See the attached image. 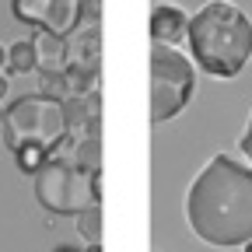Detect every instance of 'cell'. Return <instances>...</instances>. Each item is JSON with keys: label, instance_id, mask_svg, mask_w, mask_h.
<instances>
[{"label": "cell", "instance_id": "15", "mask_svg": "<svg viewBox=\"0 0 252 252\" xmlns=\"http://www.w3.org/2000/svg\"><path fill=\"white\" fill-rule=\"evenodd\" d=\"M49 151H39V147H25V151H18L14 154V165H18V172H25V175H32L35 179L46 165H49Z\"/></svg>", "mask_w": 252, "mask_h": 252}, {"label": "cell", "instance_id": "17", "mask_svg": "<svg viewBox=\"0 0 252 252\" xmlns=\"http://www.w3.org/2000/svg\"><path fill=\"white\" fill-rule=\"evenodd\" d=\"M7 91H11V81H7V74H0V102L7 98Z\"/></svg>", "mask_w": 252, "mask_h": 252}, {"label": "cell", "instance_id": "12", "mask_svg": "<svg viewBox=\"0 0 252 252\" xmlns=\"http://www.w3.org/2000/svg\"><path fill=\"white\" fill-rule=\"evenodd\" d=\"M35 70V49L32 39H18L7 46V74H32Z\"/></svg>", "mask_w": 252, "mask_h": 252}, {"label": "cell", "instance_id": "7", "mask_svg": "<svg viewBox=\"0 0 252 252\" xmlns=\"http://www.w3.org/2000/svg\"><path fill=\"white\" fill-rule=\"evenodd\" d=\"M189 32V14L179 4H168V0H158L151 7V39L154 46H179Z\"/></svg>", "mask_w": 252, "mask_h": 252}, {"label": "cell", "instance_id": "8", "mask_svg": "<svg viewBox=\"0 0 252 252\" xmlns=\"http://www.w3.org/2000/svg\"><path fill=\"white\" fill-rule=\"evenodd\" d=\"M102 60V32L98 28H74L67 35V67L98 74Z\"/></svg>", "mask_w": 252, "mask_h": 252}, {"label": "cell", "instance_id": "10", "mask_svg": "<svg viewBox=\"0 0 252 252\" xmlns=\"http://www.w3.org/2000/svg\"><path fill=\"white\" fill-rule=\"evenodd\" d=\"M67 158H70L77 168L98 175V172H102V140H98V137H88V140H81V144H70V147H67Z\"/></svg>", "mask_w": 252, "mask_h": 252}, {"label": "cell", "instance_id": "3", "mask_svg": "<svg viewBox=\"0 0 252 252\" xmlns=\"http://www.w3.org/2000/svg\"><path fill=\"white\" fill-rule=\"evenodd\" d=\"M4 144L11 154L25 151V147H39L49 151L53 158H60L70 147L67 140V126H63V105L49 102L42 94H21L7 105V119L0 126Z\"/></svg>", "mask_w": 252, "mask_h": 252}, {"label": "cell", "instance_id": "13", "mask_svg": "<svg viewBox=\"0 0 252 252\" xmlns=\"http://www.w3.org/2000/svg\"><path fill=\"white\" fill-rule=\"evenodd\" d=\"M74 224H77V235L91 245V249H98L102 242V207H88L74 217Z\"/></svg>", "mask_w": 252, "mask_h": 252}, {"label": "cell", "instance_id": "21", "mask_svg": "<svg viewBox=\"0 0 252 252\" xmlns=\"http://www.w3.org/2000/svg\"><path fill=\"white\" fill-rule=\"evenodd\" d=\"M242 252H252V242H249V245H245V249H242Z\"/></svg>", "mask_w": 252, "mask_h": 252}, {"label": "cell", "instance_id": "14", "mask_svg": "<svg viewBox=\"0 0 252 252\" xmlns=\"http://www.w3.org/2000/svg\"><path fill=\"white\" fill-rule=\"evenodd\" d=\"M35 94H42V98H49V102H67L70 98V84H67V74L63 70H49V74H39V91Z\"/></svg>", "mask_w": 252, "mask_h": 252}, {"label": "cell", "instance_id": "16", "mask_svg": "<svg viewBox=\"0 0 252 252\" xmlns=\"http://www.w3.org/2000/svg\"><path fill=\"white\" fill-rule=\"evenodd\" d=\"M238 151H242V158H245L249 168H252V112H249V123H245L242 137H238Z\"/></svg>", "mask_w": 252, "mask_h": 252}, {"label": "cell", "instance_id": "4", "mask_svg": "<svg viewBox=\"0 0 252 252\" xmlns=\"http://www.w3.org/2000/svg\"><path fill=\"white\" fill-rule=\"evenodd\" d=\"M35 200L56 217H77L88 207H102V172L91 175L77 168L67 154L49 158V165L35 175Z\"/></svg>", "mask_w": 252, "mask_h": 252}, {"label": "cell", "instance_id": "9", "mask_svg": "<svg viewBox=\"0 0 252 252\" xmlns=\"http://www.w3.org/2000/svg\"><path fill=\"white\" fill-rule=\"evenodd\" d=\"M32 49H35V70L49 74V70H67V39L53 35V32H35L32 35Z\"/></svg>", "mask_w": 252, "mask_h": 252}, {"label": "cell", "instance_id": "2", "mask_svg": "<svg viewBox=\"0 0 252 252\" xmlns=\"http://www.w3.org/2000/svg\"><path fill=\"white\" fill-rule=\"evenodd\" d=\"M186 39L193 67L210 77L231 81L245 70L252 56V18L231 0H207L196 14H189Z\"/></svg>", "mask_w": 252, "mask_h": 252}, {"label": "cell", "instance_id": "20", "mask_svg": "<svg viewBox=\"0 0 252 252\" xmlns=\"http://www.w3.org/2000/svg\"><path fill=\"white\" fill-rule=\"evenodd\" d=\"M4 119H7V109H4V105H0V126H4Z\"/></svg>", "mask_w": 252, "mask_h": 252}, {"label": "cell", "instance_id": "19", "mask_svg": "<svg viewBox=\"0 0 252 252\" xmlns=\"http://www.w3.org/2000/svg\"><path fill=\"white\" fill-rule=\"evenodd\" d=\"M53 252H77V249H74V245H56ZM91 252H98V249H91Z\"/></svg>", "mask_w": 252, "mask_h": 252}, {"label": "cell", "instance_id": "11", "mask_svg": "<svg viewBox=\"0 0 252 252\" xmlns=\"http://www.w3.org/2000/svg\"><path fill=\"white\" fill-rule=\"evenodd\" d=\"M49 7H53V0H11V14L21 25H35V32L46 25Z\"/></svg>", "mask_w": 252, "mask_h": 252}, {"label": "cell", "instance_id": "5", "mask_svg": "<svg viewBox=\"0 0 252 252\" xmlns=\"http://www.w3.org/2000/svg\"><path fill=\"white\" fill-rule=\"evenodd\" d=\"M196 91V67L172 46H151V123L175 119Z\"/></svg>", "mask_w": 252, "mask_h": 252}, {"label": "cell", "instance_id": "1", "mask_svg": "<svg viewBox=\"0 0 252 252\" xmlns=\"http://www.w3.org/2000/svg\"><path fill=\"white\" fill-rule=\"evenodd\" d=\"M189 231L214 249L252 242V168L231 154H214L186 189Z\"/></svg>", "mask_w": 252, "mask_h": 252}, {"label": "cell", "instance_id": "6", "mask_svg": "<svg viewBox=\"0 0 252 252\" xmlns=\"http://www.w3.org/2000/svg\"><path fill=\"white\" fill-rule=\"evenodd\" d=\"M98 91L91 94H70L63 102V126H67V140L81 144L88 137H98V126H102V112H98Z\"/></svg>", "mask_w": 252, "mask_h": 252}, {"label": "cell", "instance_id": "18", "mask_svg": "<svg viewBox=\"0 0 252 252\" xmlns=\"http://www.w3.org/2000/svg\"><path fill=\"white\" fill-rule=\"evenodd\" d=\"M7 70V46H0V74Z\"/></svg>", "mask_w": 252, "mask_h": 252}]
</instances>
